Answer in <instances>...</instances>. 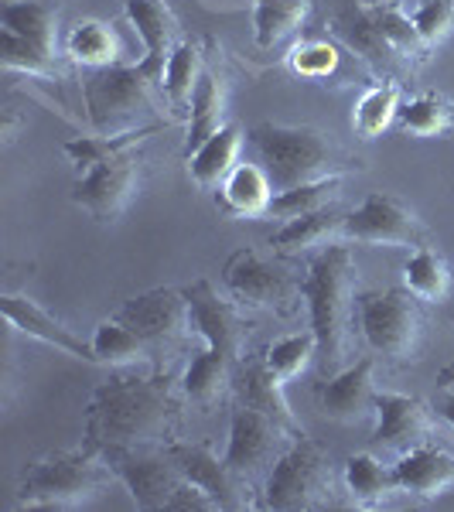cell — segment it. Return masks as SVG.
Masks as SVG:
<instances>
[{
	"label": "cell",
	"instance_id": "1",
	"mask_svg": "<svg viewBox=\"0 0 454 512\" xmlns=\"http://www.w3.org/2000/svg\"><path fill=\"white\" fill-rule=\"evenodd\" d=\"M181 386L171 383L164 369L137 373V366L113 369L86 403V448H164L181 417Z\"/></svg>",
	"mask_w": 454,
	"mask_h": 512
},
{
	"label": "cell",
	"instance_id": "2",
	"mask_svg": "<svg viewBox=\"0 0 454 512\" xmlns=\"http://www.w3.org/2000/svg\"><path fill=\"white\" fill-rule=\"evenodd\" d=\"M185 294L192 304V328L202 338V352L188 362L178 386L188 403H195L198 410H212L222 393L233 390V373L243 359L250 325L243 318L246 308H239L229 294H219L212 280L198 277L185 287Z\"/></svg>",
	"mask_w": 454,
	"mask_h": 512
},
{
	"label": "cell",
	"instance_id": "3",
	"mask_svg": "<svg viewBox=\"0 0 454 512\" xmlns=\"http://www.w3.org/2000/svg\"><path fill=\"white\" fill-rule=\"evenodd\" d=\"M356 256L352 243L335 239L325 250L315 253L308 263V274L301 277L304 308H308V328L318 338L315 366L318 376H332L349 359L352 342V321H356Z\"/></svg>",
	"mask_w": 454,
	"mask_h": 512
},
{
	"label": "cell",
	"instance_id": "4",
	"mask_svg": "<svg viewBox=\"0 0 454 512\" xmlns=\"http://www.w3.org/2000/svg\"><path fill=\"white\" fill-rule=\"evenodd\" d=\"M246 140L274 181V195L304 181L349 175L352 168H359V158H349L325 130L308 123H257Z\"/></svg>",
	"mask_w": 454,
	"mask_h": 512
},
{
	"label": "cell",
	"instance_id": "5",
	"mask_svg": "<svg viewBox=\"0 0 454 512\" xmlns=\"http://www.w3.org/2000/svg\"><path fill=\"white\" fill-rule=\"evenodd\" d=\"M113 478L103 454L93 448L48 451L28 461L18 485V509H79L96 499Z\"/></svg>",
	"mask_w": 454,
	"mask_h": 512
},
{
	"label": "cell",
	"instance_id": "6",
	"mask_svg": "<svg viewBox=\"0 0 454 512\" xmlns=\"http://www.w3.org/2000/svg\"><path fill=\"white\" fill-rule=\"evenodd\" d=\"M0 62L7 72L59 79V7L52 0H7L0 7Z\"/></svg>",
	"mask_w": 454,
	"mask_h": 512
},
{
	"label": "cell",
	"instance_id": "7",
	"mask_svg": "<svg viewBox=\"0 0 454 512\" xmlns=\"http://www.w3.org/2000/svg\"><path fill=\"white\" fill-rule=\"evenodd\" d=\"M420 297L407 287H376L359 291L356 297V325L366 345L390 366H407L417 359L420 338H424V311Z\"/></svg>",
	"mask_w": 454,
	"mask_h": 512
},
{
	"label": "cell",
	"instance_id": "8",
	"mask_svg": "<svg viewBox=\"0 0 454 512\" xmlns=\"http://www.w3.org/2000/svg\"><path fill=\"white\" fill-rule=\"evenodd\" d=\"M332 485L335 478L328 468V451L315 437H294L263 478L260 506L277 512L321 509L332 502Z\"/></svg>",
	"mask_w": 454,
	"mask_h": 512
},
{
	"label": "cell",
	"instance_id": "9",
	"mask_svg": "<svg viewBox=\"0 0 454 512\" xmlns=\"http://www.w3.org/2000/svg\"><path fill=\"white\" fill-rule=\"evenodd\" d=\"M151 89H161L140 62H117L93 69L82 79L86 117L96 134H117L137 127V117L154 113Z\"/></svg>",
	"mask_w": 454,
	"mask_h": 512
},
{
	"label": "cell",
	"instance_id": "10",
	"mask_svg": "<svg viewBox=\"0 0 454 512\" xmlns=\"http://www.w3.org/2000/svg\"><path fill=\"white\" fill-rule=\"evenodd\" d=\"M287 256H263L253 246H243L222 267V287L239 308H260L274 315H294L304 304L301 274L287 267Z\"/></svg>",
	"mask_w": 454,
	"mask_h": 512
},
{
	"label": "cell",
	"instance_id": "11",
	"mask_svg": "<svg viewBox=\"0 0 454 512\" xmlns=\"http://www.w3.org/2000/svg\"><path fill=\"white\" fill-rule=\"evenodd\" d=\"M120 321H127L134 332L151 345L154 366L161 369V355H175L188 338L195 335L192 328V304H188L185 287H154L130 301H123L113 311Z\"/></svg>",
	"mask_w": 454,
	"mask_h": 512
},
{
	"label": "cell",
	"instance_id": "12",
	"mask_svg": "<svg viewBox=\"0 0 454 512\" xmlns=\"http://www.w3.org/2000/svg\"><path fill=\"white\" fill-rule=\"evenodd\" d=\"M103 461L110 465L113 478H120L130 492V502L137 509H175L178 495L185 492L188 478L171 461L168 451L154 448H110L103 451Z\"/></svg>",
	"mask_w": 454,
	"mask_h": 512
},
{
	"label": "cell",
	"instance_id": "13",
	"mask_svg": "<svg viewBox=\"0 0 454 512\" xmlns=\"http://www.w3.org/2000/svg\"><path fill=\"white\" fill-rule=\"evenodd\" d=\"M342 239L362 246H403V250H414V246L431 243V233L410 212L407 202H400L390 192H373L362 198L352 212H345Z\"/></svg>",
	"mask_w": 454,
	"mask_h": 512
},
{
	"label": "cell",
	"instance_id": "14",
	"mask_svg": "<svg viewBox=\"0 0 454 512\" xmlns=\"http://www.w3.org/2000/svg\"><path fill=\"white\" fill-rule=\"evenodd\" d=\"M291 441L294 437L274 417L260 414V410L246 407V403H233V414H229V444L222 458H226V465L239 478L253 482L257 475L270 472V465L284 454Z\"/></svg>",
	"mask_w": 454,
	"mask_h": 512
},
{
	"label": "cell",
	"instance_id": "15",
	"mask_svg": "<svg viewBox=\"0 0 454 512\" xmlns=\"http://www.w3.org/2000/svg\"><path fill=\"white\" fill-rule=\"evenodd\" d=\"M164 451L171 454V461L181 468V475L209 495L212 509L239 512L250 506V482L239 478L233 468L226 465V458H219L216 448L209 441H168Z\"/></svg>",
	"mask_w": 454,
	"mask_h": 512
},
{
	"label": "cell",
	"instance_id": "16",
	"mask_svg": "<svg viewBox=\"0 0 454 512\" xmlns=\"http://www.w3.org/2000/svg\"><path fill=\"white\" fill-rule=\"evenodd\" d=\"M140 185V158L134 151L103 161L96 168L82 171L72 185V202L89 212L96 222H117L127 205L134 202Z\"/></svg>",
	"mask_w": 454,
	"mask_h": 512
},
{
	"label": "cell",
	"instance_id": "17",
	"mask_svg": "<svg viewBox=\"0 0 454 512\" xmlns=\"http://www.w3.org/2000/svg\"><path fill=\"white\" fill-rule=\"evenodd\" d=\"M376 355L345 362L338 373L321 376L315 383V400L321 414L335 424H359L376 410Z\"/></svg>",
	"mask_w": 454,
	"mask_h": 512
},
{
	"label": "cell",
	"instance_id": "18",
	"mask_svg": "<svg viewBox=\"0 0 454 512\" xmlns=\"http://www.w3.org/2000/svg\"><path fill=\"white\" fill-rule=\"evenodd\" d=\"M284 379H280L274 369L267 366L263 352L257 355H243L233 373V393L236 403H246V407L260 410V414L274 417L280 427H284L291 437H308V431L301 427V420L294 417L291 403H287V390Z\"/></svg>",
	"mask_w": 454,
	"mask_h": 512
},
{
	"label": "cell",
	"instance_id": "19",
	"mask_svg": "<svg viewBox=\"0 0 454 512\" xmlns=\"http://www.w3.org/2000/svg\"><path fill=\"white\" fill-rule=\"evenodd\" d=\"M373 441L393 451H407L414 444L427 441L434 431V410L420 396L376 390V410H373Z\"/></svg>",
	"mask_w": 454,
	"mask_h": 512
},
{
	"label": "cell",
	"instance_id": "20",
	"mask_svg": "<svg viewBox=\"0 0 454 512\" xmlns=\"http://www.w3.org/2000/svg\"><path fill=\"white\" fill-rule=\"evenodd\" d=\"M123 14H127L130 28L137 31L140 45H144V65L154 76L158 86H164V65L181 41V28L164 0H123Z\"/></svg>",
	"mask_w": 454,
	"mask_h": 512
},
{
	"label": "cell",
	"instance_id": "21",
	"mask_svg": "<svg viewBox=\"0 0 454 512\" xmlns=\"http://www.w3.org/2000/svg\"><path fill=\"white\" fill-rule=\"evenodd\" d=\"M4 318H7V325L18 328V332H24L28 338H38V342L52 345V349L72 355V359H82V362H89V366H99V355L93 349V342H82V338L72 332L65 321L48 315L45 308H38L31 297L4 294Z\"/></svg>",
	"mask_w": 454,
	"mask_h": 512
},
{
	"label": "cell",
	"instance_id": "22",
	"mask_svg": "<svg viewBox=\"0 0 454 512\" xmlns=\"http://www.w3.org/2000/svg\"><path fill=\"white\" fill-rule=\"evenodd\" d=\"M393 472L403 495L437 499V495L454 489V454L448 448H441V444L420 441L414 448L400 451Z\"/></svg>",
	"mask_w": 454,
	"mask_h": 512
},
{
	"label": "cell",
	"instance_id": "23",
	"mask_svg": "<svg viewBox=\"0 0 454 512\" xmlns=\"http://www.w3.org/2000/svg\"><path fill=\"white\" fill-rule=\"evenodd\" d=\"M274 202V181L263 164L239 161L216 188V209L226 219H260Z\"/></svg>",
	"mask_w": 454,
	"mask_h": 512
},
{
	"label": "cell",
	"instance_id": "24",
	"mask_svg": "<svg viewBox=\"0 0 454 512\" xmlns=\"http://www.w3.org/2000/svg\"><path fill=\"white\" fill-rule=\"evenodd\" d=\"M342 226H345V212L338 209V205H328V209L280 222V229L270 236V250L280 256H301L311 250H325L328 243L342 239Z\"/></svg>",
	"mask_w": 454,
	"mask_h": 512
},
{
	"label": "cell",
	"instance_id": "25",
	"mask_svg": "<svg viewBox=\"0 0 454 512\" xmlns=\"http://www.w3.org/2000/svg\"><path fill=\"white\" fill-rule=\"evenodd\" d=\"M164 127H168V123L154 120V123H137V127H130V130H117V134L72 137V140H65V144H62V154L72 161L76 175H82V171L96 168V164L113 161V158H120V154L134 151L137 144H144L147 137L161 134Z\"/></svg>",
	"mask_w": 454,
	"mask_h": 512
},
{
	"label": "cell",
	"instance_id": "26",
	"mask_svg": "<svg viewBox=\"0 0 454 512\" xmlns=\"http://www.w3.org/2000/svg\"><path fill=\"white\" fill-rule=\"evenodd\" d=\"M342 485L359 509H379V506H386L393 495H400V482H396L393 465H383V461L369 451H359V454H352V458H345Z\"/></svg>",
	"mask_w": 454,
	"mask_h": 512
},
{
	"label": "cell",
	"instance_id": "27",
	"mask_svg": "<svg viewBox=\"0 0 454 512\" xmlns=\"http://www.w3.org/2000/svg\"><path fill=\"white\" fill-rule=\"evenodd\" d=\"M226 127V82L212 65L202 69L192 103H188V134H185V158L195 154L216 130Z\"/></svg>",
	"mask_w": 454,
	"mask_h": 512
},
{
	"label": "cell",
	"instance_id": "28",
	"mask_svg": "<svg viewBox=\"0 0 454 512\" xmlns=\"http://www.w3.org/2000/svg\"><path fill=\"white\" fill-rule=\"evenodd\" d=\"M239 151H243V130L239 123H226L222 130H216L195 154H188V178L195 181L202 192L219 188V181L239 164Z\"/></svg>",
	"mask_w": 454,
	"mask_h": 512
},
{
	"label": "cell",
	"instance_id": "29",
	"mask_svg": "<svg viewBox=\"0 0 454 512\" xmlns=\"http://www.w3.org/2000/svg\"><path fill=\"white\" fill-rule=\"evenodd\" d=\"M315 0H253V41L263 52L291 41L304 28Z\"/></svg>",
	"mask_w": 454,
	"mask_h": 512
},
{
	"label": "cell",
	"instance_id": "30",
	"mask_svg": "<svg viewBox=\"0 0 454 512\" xmlns=\"http://www.w3.org/2000/svg\"><path fill=\"white\" fill-rule=\"evenodd\" d=\"M93 349L99 355V366L123 369V366H154V352L151 345L140 338L127 321H120L117 315L103 318L93 332ZM158 369V366H154Z\"/></svg>",
	"mask_w": 454,
	"mask_h": 512
},
{
	"label": "cell",
	"instance_id": "31",
	"mask_svg": "<svg viewBox=\"0 0 454 512\" xmlns=\"http://www.w3.org/2000/svg\"><path fill=\"white\" fill-rule=\"evenodd\" d=\"M403 287L410 294L420 297L424 304H441L444 297L451 294V267L444 260V253L437 246L424 243V246H414L403 260Z\"/></svg>",
	"mask_w": 454,
	"mask_h": 512
},
{
	"label": "cell",
	"instance_id": "32",
	"mask_svg": "<svg viewBox=\"0 0 454 512\" xmlns=\"http://www.w3.org/2000/svg\"><path fill=\"white\" fill-rule=\"evenodd\" d=\"M62 52L69 62L86 65V69H106V65L120 62L123 48H120V41L113 35L110 24L86 18V21H76L69 31H65Z\"/></svg>",
	"mask_w": 454,
	"mask_h": 512
},
{
	"label": "cell",
	"instance_id": "33",
	"mask_svg": "<svg viewBox=\"0 0 454 512\" xmlns=\"http://www.w3.org/2000/svg\"><path fill=\"white\" fill-rule=\"evenodd\" d=\"M396 127L400 134L410 137H444L454 130V99L444 93H434V89H424V93H414L400 103V113H396Z\"/></svg>",
	"mask_w": 454,
	"mask_h": 512
},
{
	"label": "cell",
	"instance_id": "34",
	"mask_svg": "<svg viewBox=\"0 0 454 512\" xmlns=\"http://www.w3.org/2000/svg\"><path fill=\"white\" fill-rule=\"evenodd\" d=\"M400 103H403V93L393 79L376 82V86H369L366 93L356 99V110H352V130H356L362 140L383 137L386 130L396 123Z\"/></svg>",
	"mask_w": 454,
	"mask_h": 512
},
{
	"label": "cell",
	"instance_id": "35",
	"mask_svg": "<svg viewBox=\"0 0 454 512\" xmlns=\"http://www.w3.org/2000/svg\"><path fill=\"white\" fill-rule=\"evenodd\" d=\"M202 69H205L202 48H198L192 38H181L175 45V52H171L168 65H164V86H161L171 110L188 113V103H192V93H195L198 79H202Z\"/></svg>",
	"mask_w": 454,
	"mask_h": 512
},
{
	"label": "cell",
	"instance_id": "36",
	"mask_svg": "<svg viewBox=\"0 0 454 512\" xmlns=\"http://www.w3.org/2000/svg\"><path fill=\"white\" fill-rule=\"evenodd\" d=\"M342 181L345 175H328L318 181H304V185H297V188H287V192H277L267 216L287 222L297 216H308V212L328 209V205H335L338 198H342Z\"/></svg>",
	"mask_w": 454,
	"mask_h": 512
},
{
	"label": "cell",
	"instance_id": "37",
	"mask_svg": "<svg viewBox=\"0 0 454 512\" xmlns=\"http://www.w3.org/2000/svg\"><path fill=\"white\" fill-rule=\"evenodd\" d=\"M366 14L373 21L376 35L383 38V45L393 55H400V59H420V55H427V45L420 41L414 21H410V11H403L396 0L379 7H366Z\"/></svg>",
	"mask_w": 454,
	"mask_h": 512
},
{
	"label": "cell",
	"instance_id": "38",
	"mask_svg": "<svg viewBox=\"0 0 454 512\" xmlns=\"http://www.w3.org/2000/svg\"><path fill=\"white\" fill-rule=\"evenodd\" d=\"M318 355V338L315 332H291V335H280L274 342L263 349V359H267V366L274 369V373L284 379V383H291L294 376H301L304 369L315 362Z\"/></svg>",
	"mask_w": 454,
	"mask_h": 512
},
{
	"label": "cell",
	"instance_id": "39",
	"mask_svg": "<svg viewBox=\"0 0 454 512\" xmlns=\"http://www.w3.org/2000/svg\"><path fill=\"white\" fill-rule=\"evenodd\" d=\"M338 62H342V52H338V45L328 38H304V41H297L291 48V55H287V65H291L294 76L311 79V82L335 76Z\"/></svg>",
	"mask_w": 454,
	"mask_h": 512
},
{
	"label": "cell",
	"instance_id": "40",
	"mask_svg": "<svg viewBox=\"0 0 454 512\" xmlns=\"http://www.w3.org/2000/svg\"><path fill=\"white\" fill-rule=\"evenodd\" d=\"M410 21H414L420 41L427 48H434L437 41H444L454 28V0H417L410 7Z\"/></svg>",
	"mask_w": 454,
	"mask_h": 512
},
{
	"label": "cell",
	"instance_id": "41",
	"mask_svg": "<svg viewBox=\"0 0 454 512\" xmlns=\"http://www.w3.org/2000/svg\"><path fill=\"white\" fill-rule=\"evenodd\" d=\"M434 414L454 431V393L451 390H441V396L434 400Z\"/></svg>",
	"mask_w": 454,
	"mask_h": 512
},
{
	"label": "cell",
	"instance_id": "42",
	"mask_svg": "<svg viewBox=\"0 0 454 512\" xmlns=\"http://www.w3.org/2000/svg\"><path fill=\"white\" fill-rule=\"evenodd\" d=\"M437 390H451L454 393V362H448V366L437 373Z\"/></svg>",
	"mask_w": 454,
	"mask_h": 512
},
{
	"label": "cell",
	"instance_id": "43",
	"mask_svg": "<svg viewBox=\"0 0 454 512\" xmlns=\"http://www.w3.org/2000/svg\"><path fill=\"white\" fill-rule=\"evenodd\" d=\"M366 7H379V4H390V0H362Z\"/></svg>",
	"mask_w": 454,
	"mask_h": 512
},
{
	"label": "cell",
	"instance_id": "44",
	"mask_svg": "<svg viewBox=\"0 0 454 512\" xmlns=\"http://www.w3.org/2000/svg\"><path fill=\"white\" fill-rule=\"evenodd\" d=\"M451 325H454V315H451Z\"/></svg>",
	"mask_w": 454,
	"mask_h": 512
}]
</instances>
